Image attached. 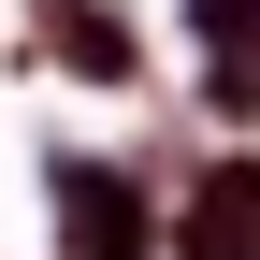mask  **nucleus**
Masks as SVG:
<instances>
[{
    "mask_svg": "<svg viewBox=\"0 0 260 260\" xmlns=\"http://www.w3.org/2000/svg\"><path fill=\"white\" fill-rule=\"evenodd\" d=\"M174 232H188V260H260V159H217L174 203Z\"/></svg>",
    "mask_w": 260,
    "mask_h": 260,
    "instance_id": "nucleus-1",
    "label": "nucleus"
},
{
    "mask_svg": "<svg viewBox=\"0 0 260 260\" xmlns=\"http://www.w3.org/2000/svg\"><path fill=\"white\" fill-rule=\"evenodd\" d=\"M203 29H217V102H260V0H203Z\"/></svg>",
    "mask_w": 260,
    "mask_h": 260,
    "instance_id": "nucleus-2",
    "label": "nucleus"
}]
</instances>
